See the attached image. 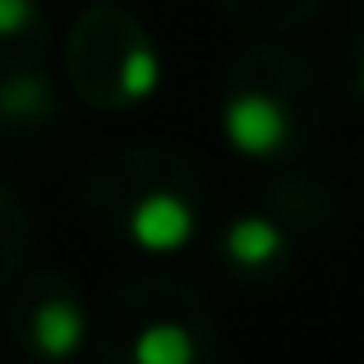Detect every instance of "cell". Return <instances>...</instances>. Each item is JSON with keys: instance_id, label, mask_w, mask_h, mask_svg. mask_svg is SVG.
Listing matches in <instances>:
<instances>
[{"instance_id": "5", "label": "cell", "mask_w": 364, "mask_h": 364, "mask_svg": "<svg viewBox=\"0 0 364 364\" xmlns=\"http://www.w3.org/2000/svg\"><path fill=\"white\" fill-rule=\"evenodd\" d=\"M129 360L134 364H194L198 360V341L189 328L171 318H152L148 328H139L129 346Z\"/></svg>"}, {"instance_id": "4", "label": "cell", "mask_w": 364, "mask_h": 364, "mask_svg": "<svg viewBox=\"0 0 364 364\" xmlns=\"http://www.w3.org/2000/svg\"><path fill=\"white\" fill-rule=\"evenodd\" d=\"M282 245H286V235H282V226H277L272 217L249 213V217H235V222L226 226V258H231L235 267L277 263V258H282Z\"/></svg>"}, {"instance_id": "9", "label": "cell", "mask_w": 364, "mask_h": 364, "mask_svg": "<svg viewBox=\"0 0 364 364\" xmlns=\"http://www.w3.org/2000/svg\"><path fill=\"white\" fill-rule=\"evenodd\" d=\"M360 88H364V55H360Z\"/></svg>"}, {"instance_id": "2", "label": "cell", "mask_w": 364, "mask_h": 364, "mask_svg": "<svg viewBox=\"0 0 364 364\" xmlns=\"http://www.w3.org/2000/svg\"><path fill=\"white\" fill-rule=\"evenodd\" d=\"M124 231L143 254H176L194 240V208L176 189H148L124 217Z\"/></svg>"}, {"instance_id": "3", "label": "cell", "mask_w": 364, "mask_h": 364, "mask_svg": "<svg viewBox=\"0 0 364 364\" xmlns=\"http://www.w3.org/2000/svg\"><path fill=\"white\" fill-rule=\"evenodd\" d=\"M83 337H88V318H83V309L74 300H42L33 314V341L37 350H42L46 360H70L74 350L83 346Z\"/></svg>"}, {"instance_id": "1", "label": "cell", "mask_w": 364, "mask_h": 364, "mask_svg": "<svg viewBox=\"0 0 364 364\" xmlns=\"http://www.w3.org/2000/svg\"><path fill=\"white\" fill-rule=\"evenodd\" d=\"M222 134L240 157H277L291 139V111L272 92H235L222 111Z\"/></svg>"}, {"instance_id": "7", "label": "cell", "mask_w": 364, "mask_h": 364, "mask_svg": "<svg viewBox=\"0 0 364 364\" xmlns=\"http://www.w3.org/2000/svg\"><path fill=\"white\" fill-rule=\"evenodd\" d=\"M42 107H46V88L37 79H14L0 88V116H9V120H28Z\"/></svg>"}, {"instance_id": "8", "label": "cell", "mask_w": 364, "mask_h": 364, "mask_svg": "<svg viewBox=\"0 0 364 364\" xmlns=\"http://www.w3.org/2000/svg\"><path fill=\"white\" fill-rule=\"evenodd\" d=\"M37 18L33 0H0V37H18Z\"/></svg>"}, {"instance_id": "6", "label": "cell", "mask_w": 364, "mask_h": 364, "mask_svg": "<svg viewBox=\"0 0 364 364\" xmlns=\"http://www.w3.org/2000/svg\"><path fill=\"white\" fill-rule=\"evenodd\" d=\"M116 88L124 102H148L152 92L161 88V55L152 51L148 42L124 46L120 65H116Z\"/></svg>"}]
</instances>
